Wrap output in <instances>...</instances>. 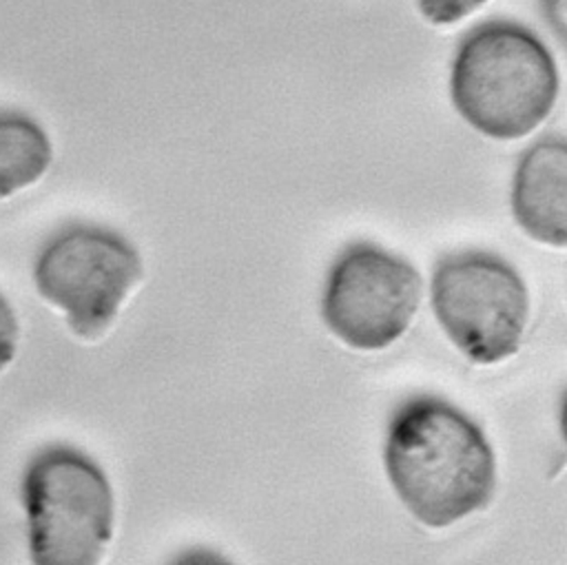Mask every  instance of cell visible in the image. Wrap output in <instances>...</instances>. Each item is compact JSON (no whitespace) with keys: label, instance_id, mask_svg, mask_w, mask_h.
<instances>
[{"label":"cell","instance_id":"cell-6","mask_svg":"<svg viewBox=\"0 0 567 565\" xmlns=\"http://www.w3.org/2000/svg\"><path fill=\"white\" fill-rule=\"evenodd\" d=\"M421 301V277L403 257L368 244H350L330 266L321 317L350 348L381 350L410 326Z\"/></svg>","mask_w":567,"mask_h":565},{"label":"cell","instance_id":"cell-11","mask_svg":"<svg viewBox=\"0 0 567 565\" xmlns=\"http://www.w3.org/2000/svg\"><path fill=\"white\" fill-rule=\"evenodd\" d=\"M171 565H233L230 561H226L224 556H219L217 552L210 549H188L184 554H179Z\"/></svg>","mask_w":567,"mask_h":565},{"label":"cell","instance_id":"cell-7","mask_svg":"<svg viewBox=\"0 0 567 565\" xmlns=\"http://www.w3.org/2000/svg\"><path fill=\"white\" fill-rule=\"evenodd\" d=\"M512 213L536 242L567 244V144L551 135L529 146L516 166Z\"/></svg>","mask_w":567,"mask_h":565},{"label":"cell","instance_id":"cell-4","mask_svg":"<svg viewBox=\"0 0 567 565\" xmlns=\"http://www.w3.org/2000/svg\"><path fill=\"white\" fill-rule=\"evenodd\" d=\"M430 297L441 328L474 363H498L518 350L529 297L503 257L483 250L445 255L434 268Z\"/></svg>","mask_w":567,"mask_h":565},{"label":"cell","instance_id":"cell-8","mask_svg":"<svg viewBox=\"0 0 567 565\" xmlns=\"http://www.w3.org/2000/svg\"><path fill=\"white\" fill-rule=\"evenodd\" d=\"M51 164V142L29 115L0 111V199L38 182Z\"/></svg>","mask_w":567,"mask_h":565},{"label":"cell","instance_id":"cell-5","mask_svg":"<svg viewBox=\"0 0 567 565\" xmlns=\"http://www.w3.org/2000/svg\"><path fill=\"white\" fill-rule=\"evenodd\" d=\"M140 277L135 246L95 224L60 228L40 248L33 266L38 292L64 310L71 330L84 339L100 337L113 323Z\"/></svg>","mask_w":567,"mask_h":565},{"label":"cell","instance_id":"cell-10","mask_svg":"<svg viewBox=\"0 0 567 565\" xmlns=\"http://www.w3.org/2000/svg\"><path fill=\"white\" fill-rule=\"evenodd\" d=\"M18 341V321L9 301L0 295V372L13 359Z\"/></svg>","mask_w":567,"mask_h":565},{"label":"cell","instance_id":"cell-9","mask_svg":"<svg viewBox=\"0 0 567 565\" xmlns=\"http://www.w3.org/2000/svg\"><path fill=\"white\" fill-rule=\"evenodd\" d=\"M485 0H416L421 13L434 24H452L472 11H476Z\"/></svg>","mask_w":567,"mask_h":565},{"label":"cell","instance_id":"cell-2","mask_svg":"<svg viewBox=\"0 0 567 565\" xmlns=\"http://www.w3.org/2000/svg\"><path fill=\"white\" fill-rule=\"evenodd\" d=\"M558 71L547 47L525 27L492 20L456 49L450 95L456 111L487 137L516 140L551 111Z\"/></svg>","mask_w":567,"mask_h":565},{"label":"cell","instance_id":"cell-1","mask_svg":"<svg viewBox=\"0 0 567 565\" xmlns=\"http://www.w3.org/2000/svg\"><path fill=\"white\" fill-rule=\"evenodd\" d=\"M383 463L401 503L427 527H447L483 510L496 485L483 430L439 397H414L396 408Z\"/></svg>","mask_w":567,"mask_h":565},{"label":"cell","instance_id":"cell-12","mask_svg":"<svg viewBox=\"0 0 567 565\" xmlns=\"http://www.w3.org/2000/svg\"><path fill=\"white\" fill-rule=\"evenodd\" d=\"M543 4H545L547 22H551L556 33L563 38L565 35V0H543Z\"/></svg>","mask_w":567,"mask_h":565},{"label":"cell","instance_id":"cell-3","mask_svg":"<svg viewBox=\"0 0 567 565\" xmlns=\"http://www.w3.org/2000/svg\"><path fill=\"white\" fill-rule=\"evenodd\" d=\"M22 499L33 565H100L113 532V492L93 459L66 445L38 452Z\"/></svg>","mask_w":567,"mask_h":565}]
</instances>
